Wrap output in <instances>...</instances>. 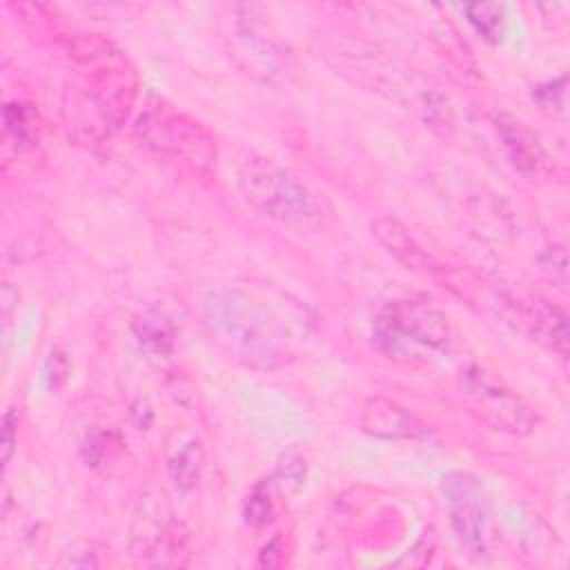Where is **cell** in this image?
Masks as SVG:
<instances>
[{
    "instance_id": "6da1fadb",
    "label": "cell",
    "mask_w": 570,
    "mask_h": 570,
    "mask_svg": "<svg viewBox=\"0 0 570 570\" xmlns=\"http://www.w3.org/2000/svg\"><path fill=\"white\" fill-rule=\"evenodd\" d=\"M236 185L249 207L276 223L303 229L323 225L327 216L323 198L294 171L267 156L247 154L238 163Z\"/></svg>"
},
{
    "instance_id": "7a4b0ae2",
    "label": "cell",
    "mask_w": 570,
    "mask_h": 570,
    "mask_svg": "<svg viewBox=\"0 0 570 570\" xmlns=\"http://www.w3.org/2000/svg\"><path fill=\"white\" fill-rule=\"evenodd\" d=\"M69 58L78 71V85L96 100L114 127H122L138 96L134 62L100 33H76L69 40Z\"/></svg>"
},
{
    "instance_id": "3957f363",
    "label": "cell",
    "mask_w": 570,
    "mask_h": 570,
    "mask_svg": "<svg viewBox=\"0 0 570 570\" xmlns=\"http://www.w3.org/2000/svg\"><path fill=\"white\" fill-rule=\"evenodd\" d=\"M140 142L156 156L187 169L198 178H209L218 163L216 136L189 114L163 98L151 96L134 125Z\"/></svg>"
},
{
    "instance_id": "277c9868",
    "label": "cell",
    "mask_w": 570,
    "mask_h": 570,
    "mask_svg": "<svg viewBox=\"0 0 570 570\" xmlns=\"http://www.w3.org/2000/svg\"><path fill=\"white\" fill-rule=\"evenodd\" d=\"M450 338L448 316L425 298L387 303L372 327L376 350L396 363H423L428 354L448 350Z\"/></svg>"
},
{
    "instance_id": "5b68a950",
    "label": "cell",
    "mask_w": 570,
    "mask_h": 570,
    "mask_svg": "<svg viewBox=\"0 0 570 570\" xmlns=\"http://www.w3.org/2000/svg\"><path fill=\"white\" fill-rule=\"evenodd\" d=\"M341 73L352 76L354 82L401 102L412 109L430 127H448L452 122V109L448 98L428 78L399 67L390 60H379L374 53H345Z\"/></svg>"
},
{
    "instance_id": "8992f818",
    "label": "cell",
    "mask_w": 570,
    "mask_h": 570,
    "mask_svg": "<svg viewBox=\"0 0 570 570\" xmlns=\"http://www.w3.org/2000/svg\"><path fill=\"white\" fill-rule=\"evenodd\" d=\"M461 392L470 414L497 432L525 436L539 425L537 410L501 379L479 365H470L461 372Z\"/></svg>"
},
{
    "instance_id": "52a82bcc",
    "label": "cell",
    "mask_w": 570,
    "mask_h": 570,
    "mask_svg": "<svg viewBox=\"0 0 570 570\" xmlns=\"http://www.w3.org/2000/svg\"><path fill=\"white\" fill-rule=\"evenodd\" d=\"M225 40L236 65L254 78L265 82H287L296 71L294 56L281 40L261 29L249 9H234L232 29Z\"/></svg>"
},
{
    "instance_id": "ba28073f",
    "label": "cell",
    "mask_w": 570,
    "mask_h": 570,
    "mask_svg": "<svg viewBox=\"0 0 570 570\" xmlns=\"http://www.w3.org/2000/svg\"><path fill=\"white\" fill-rule=\"evenodd\" d=\"M207 316L216 332L249 358H272L274 341L267 316L238 292H216L207 301Z\"/></svg>"
},
{
    "instance_id": "9c48e42d",
    "label": "cell",
    "mask_w": 570,
    "mask_h": 570,
    "mask_svg": "<svg viewBox=\"0 0 570 570\" xmlns=\"http://www.w3.org/2000/svg\"><path fill=\"white\" fill-rule=\"evenodd\" d=\"M443 497L461 548L470 557H483L490 525V501L483 485L472 474L454 472L443 481Z\"/></svg>"
},
{
    "instance_id": "30bf717a",
    "label": "cell",
    "mask_w": 570,
    "mask_h": 570,
    "mask_svg": "<svg viewBox=\"0 0 570 570\" xmlns=\"http://www.w3.org/2000/svg\"><path fill=\"white\" fill-rule=\"evenodd\" d=\"M62 120L69 138H73L80 145H102L114 131L102 109L78 82L65 87Z\"/></svg>"
},
{
    "instance_id": "8fae6325",
    "label": "cell",
    "mask_w": 570,
    "mask_h": 570,
    "mask_svg": "<svg viewBox=\"0 0 570 570\" xmlns=\"http://www.w3.org/2000/svg\"><path fill=\"white\" fill-rule=\"evenodd\" d=\"M376 243L403 267L421 274H441L439 261L414 238V234L394 216H379L370 223Z\"/></svg>"
},
{
    "instance_id": "7c38bea8",
    "label": "cell",
    "mask_w": 570,
    "mask_h": 570,
    "mask_svg": "<svg viewBox=\"0 0 570 570\" xmlns=\"http://www.w3.org/2000/svg\"><path fill=\"white\" fill-rule=\"evenodd\" d=\"M361 430L376 439L399 441L425 436V425L403 405L385 396H372L361 410Z\"/></svg>"
},
{
    "instance_id": "4fadbf2b",
    "label": "cell",
    "mask_w": 570,
    "mask_h": 570,
    "mask_svg": "<svg viewBox=\"0 0 570 570\" xmlns=\"http://www.w3.org/2000/svg\"><path fill=\"white\" fill-rule=\"evenodd\" d=\"M494 127L505 149V156L517 171L525 176H539L548 167L546 149L523 120L512 114H499L494 118Z\"/></svg>"
},
{
    "instance_id": "5bb4252c",
    "label": "cell",
    "mask_w": 570,
    "mask_h": 570,
    "mask_svg": "<svg viewBox=\"0 0 570 570\" xmlns=\"http://www.w3.org/2000/svg\"><path fill=\"white\" fill-rule=\"evenodd\" d=\"M131 332L140 350L149 356H167L176 345L174 323L156 309H147L131 321Z\"/></svg>"
},
{
    "instance_id": "9a60e30c",
    "label": "cell",
    "mask_w": 570,
    "mask_h": 570,
    "mask_svg": "<svg viewBox=\"0 0 570 570\" xmlns=\"http://www.w3.org/2000/svg\"><path fill=\"white\" fill-rule=\"evenodd\" d=\"M4 134L16 142L18 149H29L38 142L40 125L38 111L27 102H9L2 109Z\"/></svg>"
},
{
    "instance_id": "2e32d148",
    "label": "cell",
    "mask_w": 570,
    "mask_h": 570,
    "mask_svg": "<svg viewBox=\"0 0 570 570\" xmlns=\"http://www.w3.org/2000/svg\"><path fill=\"white\" fill-rule=\"evenodd\" d=\"M205 468V452L198 441L185 443L169 461V476L178 490L196 488Z\"/></svg>"
},
{
    "instance_id": "e0dca14e",
    "label": "cell",
    "mask_w": 570,
    "mask_h": 570,
    "mask_svg": "<svg viewBox=\"0 0 570 570\" xmlns=\"http://www.w3.org/2000/svg\"><path fill=\"white\" fill-rule=\"evenodd\" d=\"M463 13L468 16L470 24L488 40L501 42L505 36V13L501 4L494 2H472L463 4Z\"/></svg>"
},
{
    "instance_id": "ac0fdd59",
    "label": "cell",
    "mask_w": 570,
    "mask_h": 570,
    "mask_svg": "<svg viewBox=\"0 0 570 570\" xmlns=\"http://www.w3.org/2000/svg\"><path fill=\"white\" fill-rule=\"evenodd\" d=\"M434 36H436V42H439L443 56H448L463 71H476V60L472 56V49L468 47V42L461 38V33L450 22L441 24Z\"/></svg>"
},
{
    "instance_id": "d6986e66",
    "label": "cell",
    "mask_w": 570,
    "mask_h": 570,
    "mask_svg": "<svg viewBox=\"0 0 570 570\" xmlns=\"http://www.w3.org/2000/svg\"><path fill=\"white\" fill-rule=\"evenodd\" d=\"M307 474V459L301 450L292 448L281 454L278 465H276V481L285 490H298L305 483Z\"/></svg>"
},
{
    "instance_id": "ffe728a7",
    "label": "cell",
    "mask_w": 570,
    "mask_h": 570,
    "mask_svg": "<svg viewBox=\"0 0 570 570\" xmlns=\"http://www.w3.org/2000/svg\"><path fill=\"white\" fill-rule=\"evenodd\" d=\"M245 519L254 528H263V525L272 523V519H274V501H272V497H269L265 485H258L249 494V499L245 503Z\"/></svg>"
},
{
    "instance_id": "44dd1931",
    "label": "cell",
    "mask_w": 570,
    "mask_h": 570,
    "mask_svg": "<svg viewBox=\"0 0 570 570\" xmlns=\"http://www.w3.org/2000/svg\"><path fill=\"white\" fill-rule=\"evenodd\" d=\"M118 448H120V439L114 432H94L87 436L82 445V456L87 463L98 465L105 459H109L111 452Z\"/></svg>"
},
{
    "instance_id": "7402d4cb",
    "label": "cell",
    "mask_w": 570,
    "mask_h": 570,
    "mask_svg": "<svg viewBox=\"0 0 570 570\" xmlns=\"http://www.w3.org/2000/svg\"><path fill=\"white\" fill-rule=\"evenodd\" d=\"M563 94H566V76L543 82L532 91V100L541 107V109H561L563 105Z\"/></svg>"
},
{
    "instance_id": "603a6c76",
    "label": "cell",
    "mask_w": 570,
    "mask_h": 570,
    "mask_svg": "<svg viewBox=\"0 0 570 570\" xmlns=\"http://www.w3.org/2000/svg\"><path fill=\"white\" fill-rule=\"evenodd\" d=\"M16 441H18V414L16 410H7L4 416H2V461L9 463L11 454H13V448H16Z\"/></svg>"
},
{
    "instance_id": "cb8c5ba5",
    "label": "cell",
    "mask_w": 570,
    "mask_h": 570,
    "mask_svg": "<svg viewBox=\"0 0 570 570\" xmlns=\"http://www.w3.org/2000/svg\"><path fill=\"white\" fill-rule=\"evenodd\" d=\"M283 552H285V548H283L281 537H274V539L267 541V543L263 546V550L258 552V563H261V566H267V568H278V566L283 563Z\"/></svg>"
},
{
    "instance_id": "d4e9b609",
    "label": "cell",
    "mask_w": 570,
    "mask_h": 570,
    "mask_svg": "<svg viewBox=\"0 0 570 570\" xmlns=\"http://www.w3.org/2000/svg\"><path fill=\"white\" fill-rule=\"evenodd\" d=\"M67 376V361L62 354L58 352H51L49 358H47V379L51 381L53 387H58Z\"/></svg>"
}]
</instances>
